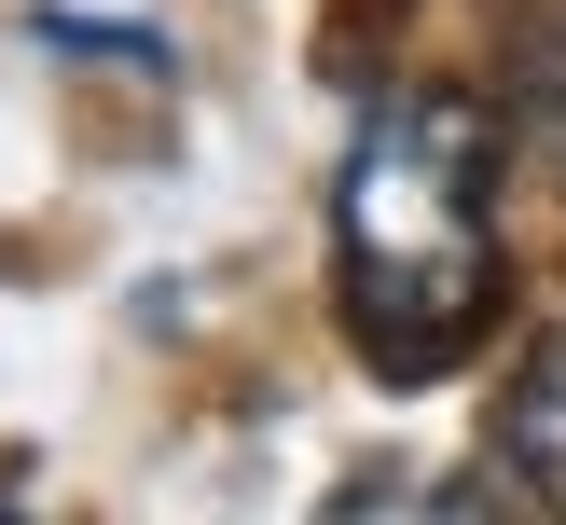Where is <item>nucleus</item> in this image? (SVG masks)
I'll list each match as a JSON object with an SVG mask.
<instances>
[{"label": "nucleus", "mask_w": 566, "mask_h": 525, "mask_svg": "<svg viewBox=\"0 0 566 525\" xmlns=\"http://www.w3.org/2000/svg\"><path fill=\"white\" fill-rule=\"evenodd\" d=\"M332 291L387 387H429L497 318V111L470 83H387L332 166Z\"/></svg>", "instance_id": "obj_1"}, {"label": "nucleus", "mask_w": 566, "mask_h": 525, "mask_svg": "<svg viewBox=\"0 0 566 525\" xmlns=\"http://www.w3.org/2000/svg\"><path fill=\"white\" fill-rule=\"evenodd\" d=\"M497 470H512L525 497H553V512H566V318L525 332L512 387H497Z\"/></svg>", "instance_id": "obj_2"}]
</instances>
